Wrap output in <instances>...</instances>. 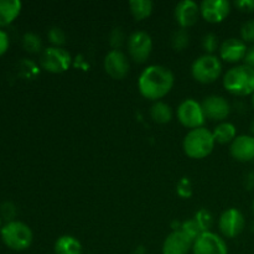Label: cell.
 Segmentation results:
<instances>
[{"label": "cell", "mask_w": 254, "mask_h": 254, "mask_svg": "<svg viewBox=\"0 0 254 254\" xmlns=\"http://www.w3.org/2000/svg\"><path fill=\"white\" fill-rule=\"evenodd\" d=\"M174 86V74L168 67L160 64L148 66L138 79L139 92L145 98L151 101L165 97Z\"/></svg>", "instance_id": "cell-1"}, {"label": "cell", "mask_w": 254, "mask_h": 254, "mask_svg": "<svg viewBox=\"0 0 254 254\" xmlns=\"http://www.w3.org/2000/svg\"><path fill=\"white\" fill-rule=\"evenodd\" d=\"M223 86L236 96H248L254 93V69L247 64L232 67L223 77Z\"/></svg>", "instance_id": "cell-2"}, {"label": "cell", "mask_w": 254, "mask_h": 254, "mask_svg": "<svg viewBox=\"0 0 254 254\" xmlns=\"http://www.w3.org/2000/svg\"><path fill=\"white\" fill-rule=\"evenodd\" d=\"M215 143L212 131L201 127V128L192 129L186 134L184 139V150L190 158L203 159L212 153Z\"/></svg>", "instance_id": "cell-3"}, {"label": "cell", "mask_w": 254, "mask_h": 254, "mask_svg": "<svg viewBox=\"0 0 254 254\" xmlns=\"http://www.w3.org/2000/svg\"><path fill=\"white\" fill-rule=\"evenodd\" d=\"M1 240L10 250L25 251L31 246L32 231L21 221H10L0 228Z\"/></svg>", "instance_id": "cell-4"}, {"label": "cell", "mask_w": 254, "mask_h": 254, "mask_svg": "<svg viewBox=\"0 0 254 254\" xmlns=\"http://www.w3.org/2000/svg\"><path fill=\"white\" fill-rule=\"evenodd\" d=\"M193 78L201 83H212L220 77L222 72V64L215 55H203L195 60L191 67Z\"/></svg>", "instance_id": "cell-5"}, {"label": "cell", "mask_w": 254, "mask_h": 254, "mask_svg": "<svg viewBox=\"0 0 254 254\" xmlns=\"http://www.w3.org/2000/svg\"><path fill=\"white\" fill-rule=\"evenodd\" d=\"M72 57L62 47H47L42 51L40 64L42 68L52 73H61L67 71L71 66Z\"/></svg>", "instance_id": "cell-6"}, {"label": "cell", "mask_w": 254, "mask_h": 254, "mask_svg": "<svg viewBox=\"0 0 254 254\" xmlns=\"http://www.w3.org/2000/svg\"><path fill=\"white\" fill-rule=\"evenodd\" d=\"M178 118L180 123L186 128L197 129L202 127L205 123V112H203L202 106L195 99H185L181 102L178 108Z\"/></svg>", "instance_id": "cell-7"}, {"label": "cell", "mask_w": 254, "mask_h": 254, "mask_svg": "<svg viewBox=\"0 0 254 254\" xmlns=\"http://www.w3.org/2000/svg\"><path fill=\"white\" fill-rule=\"evenodd\" d=\"M128 51L131 59L138 64H143L153 51V40L145 31H135L128 39Z\"/></svg>", "instance_id": "cell-8"}, {"label": "cell", "mask_w": 254, "mask_h": 254, "mask_svg": "<svg viewBox=\"0 0 254 254\" xmlns=\"http://www.w3.org/2000/svg\"><path fill=\"white\" fill-rule=\"evenodd\" d=\"M193 254H228L225 241L213 232H203L192 246Z\"/></svg>", "instance_id": "cell-9"}, {"label": "cell", "mask_w": 254, "mask_h": 254, "mask_svg": "<svg viewBox=\"0 0 254 254\" xmlns=\"http://www.w3.org/2000/svg\"><path fill=\"white\" fill-rule=\"evenodd\" d=\"M245 217L237 208H228L221 215L218 227L225 237H237L245 228Z\"/></svg>", "instance_id": "cell-10"}, {"label": "cell", "mask_w": 254, "mask_h": 254, "mask_svg": "<svg viewBox=\"0 0 254 254\" xmlns=\"http://www.w3.org/2000/svg\"><path fill=\"white\" fill-rule=\"evenodd\" d=\"M128 57L119 50H112L104 59V69L114 79H122L129 72Z\"/></svg>", "instance_id": "cell-11"}, {"label": "cell", "mask_w": 254, "mask_h": 254, "mask_svg": "<svg viewBox=\"0 0 254 254\" xmlns=\"http://www.w3.org/2000/svg\"><path fill=\"white\" fill-rule=\"evenodd\" d=\"M231 4L227 0H203L200 5V12L208 22H221L228 16Z\"/></svg>", "instance_id": "cell-12"}, {"label": "cell", "mask_w": 254, "mask_h": 254, "mask_svg": "<svg viewBox=\"0 0 254 254\" xmlns=\"http://www.w3.org/2000/svg\"><path fill=\"white\" fill-rule=\"evenodd\" d=\"M201 106L205 112L206 118H210L212 121H223L227 118L231 112L230 103L227 99L221 96L206 97Z\"/></svg>", "instance_id": "cell-13"}, {"label": "cell", "mask_w": 254, "mask_h": 254, "mask_svg": "<svg viewBox=\"0 0 254 254\" xmlns=\"http://www.w3.org/2000/svg\"><path fill=\"white\" fill-rule=\"evenodd\" d=\"M193 242L181 230L171 232L165 238L163 245V254H188L192 250Z\"/></svg>", "instance_id": "cell-14"}, {"label": "cell", "mask_w": 254, "mask_h": 254, "mask_svg": "<svg viewBox=\"0 0 254 254\" xmlns=\"http://www.w3.org/2000/svg\"><path fill=\"white\" fill-rule=\"evenodd\" d=\"M200 6L192 0H183L175 7V19L183 29L193 26L198 20Z\"/></svg>", "instance_id": "cell-15"}, {"label": "cell", "mask_w": 254, "mask_h": 254, "mask_svg": "<svg viewBox=\"0 0 254 254\" xmlns=\"http://www.w3.org/2000/svg\"><path fill=\"white\" fill-rule=\"evenodd\" d=\"M247 46L245 41L240 39H231L225 40L220 47V55L222 60L227 62H238L241 60H245L246 54H247Z\"/></svg>", "instance_id": "cell-16"}, {"label": "cell", "mask_w": 254, "mask_h": 254, "mask_svg": "<svg viewBox=\"0 0 254 254\" xmlns=\"http://www.w3.org/2000/svg\"><path fill=\"white\" fill-rule=\"evenodd\" d=\"M231 155L238 161H250L254 159V136H236L231 144Z\"/></svg>", "instance_id": "cell-17"}, {"label": "cell", "mask_w": 254, "mask_h": 254, "mask_svg": "<svg viewBox=\"0 0 254 254\" xmlns=\"http://www.w3.org/2000/svg\"><path fill=\"white\" fill-rule=\"evenodd\" d=\"M21 10L19 0H0V26L9 25L16 19Z\"/></svg>", "instance_id": "cell-18"}, {"label": "cell", "mask_w": 254, "mask_h": 254, "mask_svg": "<svg viewBox=\"0 0 254 254\" xmlns=\"http://www.w3.org/2000/svg\"><path fill=\"white\" fill-rule=\"evenodd\" d=\"M56 254H82V245L72 236H61L55 243Z\"/></svg>", "instance_id": "cell-19"}, {"label": "cell", "mask_w": 254, "mask_h": 254, "mask_svg": "<svg viewBox=\"0 0 254 254\" xmlns=\"http://www.w3.org/2000/svg\"><path fill=\"white\" fill-rule=\"evenodd\" d=\"M212 134L213 138H215V141H217L220 144H227L235 140L237 129H236V127L232 123H226V122H223V123L218 124L216 127Z\"/></svg>", "instance_id": "cell-20"}, {"label": "cell", "mask_w": 254, "mask_h": 254, "mask_svg": "<svg viewBox=\"0 0 254 254\" xmlns=\"http://www.w3.org/2000/svg\"><path fill=\"white\" fill-rule=\"evenodd\" d=\"M150 116L154 122L159 124L169 123L173 118V111L169 104L164 103V102H156L150 109Z\"/></svg>", "instance_id": "cell-21"}, {"label": "cell", "mask_w": 254, "mask_h": 254, "mask_svg": "<svg viewBox=\"0 0 254 254\" xmlns=\"http://www.w3.org/2000/svg\"><path fill=\"white\" fill-rule=\"evenodd\" d=\"M131 15L136 20H144L150 16L153 11V2L150 0H131L129 2Z\"/></svg>", "instance_id": "cell-22"}, {"label": "cell", "mask_w": 254, "mask_h": 254, "mask_svg": "<svg viewBox=\"0 0 254 254\" xmlns=\"http://www.w3.org/2000/svg\"><path fill=\"white\" fill-rule=\"evenodd\" d=\"M22 46L26 51L32 52H39L41 51V47H42V42L41 39H40L39 35L34 34V32H26L22 37Z\"/></svg>", "instance_id": "cell-23"}, {"label": "cell", "mask_w": 254, "mask_h": 254, "mask_svg": "<svg viewBox=\"0 0 254 254\" xmlns=\"http://www.w3.org/2000/svg\"><path fill=\"white\" fill-rule=\"evenodd\" d=\"M181 231H183V232L185 233V235L188 236L192 242H195V241L203 233L202 230H201V227L198 226V223L196 222L195 220L185 221V222L181 225Z\"/></svg>", "instance_id": "cell-24"}, {"label": "cell", "mask_w": 254, "mask_h": 254, "mask_svg": "<svg viewBox=\"0 0 254 254\" xmlns=\"http://www.w3.org/2000/svg\"><path fill=\"white\" fill-rule=\"evenodd\" d=\"M171 45L176 51H181L189 45V34L185 29H180L171 36Z\"/></svg>", "instance_id": "cell-25"}, {"label": "cell", "mask_w": 254, "mask_h": 254, "mask_svg": "<svg viewBox=\"0 0 254 254\" xmlns=\"http://www.w3.org/2000/svg\"><path fill=\"white\" fill-rule=\"evenodd\" d=\"M195 221L198 223V226L201 227L202 232H208V230L211 228L213 222L212 215L210 213V211H207L206 208H201L195 216Z\"/></svg>", "instance_id": "cell-26"}, {"label": "cell", "mask_w": 254, "mask_h": 254, "mask_svg": "<svg viewBox=\"0 0 254 254\" xmlns=\"http://www.w3.org/2000/svg\"><path fill=\"white\" fill-rule=\"evenodd\" d=\"M202 47L207 55H212L218 47V37L215 34H207L202 39Z\"/></svg>", "instance_id": "cell-27"}, {"label": "cell", "mask_w": 254, "mask_h": 254, "mask_svg": "<svg viewBox=\"0 0 254 254\" xmlns=\"http://www.w3.org/2000/svg\"><path fill=\"white\" fill-rule=\"evenodd\" d=\"M49 39L56 47H60L66 42V35L60 27H52L49 31Z\"/></svg>", "instance_id": "cell-28"}, {"label": "cell", "mask_w": 254, "mask_h": 254, "mask_svg": "<svg viewBox=\"0 0 254 254\" xmlns=\"http://www.w3.org/2000/svg\"><path fill=\"white\" fill-rule=\"evenodd\" d=\"M241 36L245 42H254V19L243 24Z\"/></svg>", "instance_id": "cell-29"}, {"label": "cell", "mask_w": 254, "mask_h": 254, "mask_svg": "<svg viewBox=\"0 0 254 254\" xmlns=\"http://www.w3.org/2000/svg\"><path fill=\"white\" fill-rule=\"evenodd\" d=\"M191 192H192V190H191L190 181H189L188 179L184 178L183 180H180V183H179L178 185L179 196H181V197L184 198H188L191 196Z\"/></svg>", "instance_id": "cell-30"}, {"label": "cell", "mask_w": 254, "mask_h": 254, "mask_svg": "<svg viewBox=\"0 0 254 254\" xmlns=\"http://www.w3.org/2000/svg\"><path fill=\"white\" fill-rule=\"evenodd\" d=\"M109 42H111L112 47H114V50H117L118 47H121V45L123 44V40H124V35L122 29H114L112 31L111 37H109Z\"/></svg>", "instance_id": "cell-31"}, {"label": "cell", "mask_w": 254, "mask_h": 254, "mask_svg": "<svg viewBox=\"0 0 254 254\" xmlns=\"http://www.w3.org/2000/svg\"><path fill=\"white\" fill-rule=\"evenodd\" d=\"M235 6L243 12H252L254 11V0H237Z\"/></svg>", "instance_id": "cell-32"}, {"label": "cell", "mask_w": 254, "mask_h": 254, "mask_svg": "<svg viewBox=\"0 0 254 254\" xmlns=\"http://www.w3.org/2000/svg\"><path fill=\"white\" fill-rule=\"evenodd\" d=\"M1 213L2 217L5 220H9V222L11 221V218L16 215V210H15V206L11 202H5L4 205H1Z\"/></svg>", "instance_id": "cell-33"}, {"label": "cell", "mask_w": 254, "mask_h": 254, "mask_svg": "<svg viewBox=\"0 0 254 254\" xmlns=\"http://www.w3.org/2000/svg\"><path fill=\"white\" fill-rule=\"evenodd\" d=\"M9 47V35L4 30H0V55L4 54Z\"/></svg>", "instance_id": "cell-34"}, {"label": "cell", "mask_w": 254, "mask_h": 254, "mask_svg": "<svg viewBox=\"0 0 254 254\" xmlns=\"http://www.w3.org/2000/svg\"><path fill=\"white\" fill-rule=\"evenodd\" d=\"M245 64L254 69V46L247 50V54L245 56Z\"/></svg>", "instance_id": "cell-35"}, {"label": "cell", "mask_w": 254, "mask_h": 254, "mask_svg": "<svg viewBox=\"0 0 254 254\" xmlns=\"http://www.w3.org/2000/svg\"><path fill=\"white\" fill-rule=\"evenodd\" d=\"M251 133H252V136H254V121L251 124Z\"/></svg>", "instance_id": "cell-36"}, {"label": "cell", "mask_w": 254, "mask_h": 254, "mask_svg": "<svg viewBox=\"0 0 254 254\" xmlns=\"http://www.w3.org/2000/svg\"><path fill=\"white\" fill-rule=\"evenodd\" d=\"M252 104H253V107H254V93H253V97H252Z\"/></svg>", "instance_id": "cell-37"}, {"label": "cell", "mask_w": 254, "mask_h": 254, "mask_svg": "<svg viewBox=\"0 0 254 254\" xmlns=\"http://www.w3.org/2000/svg\"><path fill=\"white\" fill-rule=\"evenodd\" d=\"M0 228H1V218H0Z\"/></svg>", "instance_id": "cell-38"}, {"label": "cell", "mask_w": 254, "mask_h": 254, "mask_svg": "<svg viewBox=\"0 0 254 254\" xmlns=\"http://www.w3.org/2000/svg\"><path fill=\"white\" fill-rule=\"evenodd\" d=\"M253 212H254V201H253Z\"/></svg>", "instance_id": "cell-39"}]
</instances>
